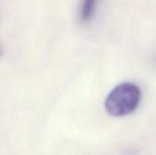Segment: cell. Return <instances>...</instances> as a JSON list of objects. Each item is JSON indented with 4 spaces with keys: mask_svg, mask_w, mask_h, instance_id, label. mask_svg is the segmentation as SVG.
I'll use <instances>...</instances> for the list:
<instances>
[{
    "mask_svg": "<svg viewBox=\"0 0 156 155\" xmlns=\"http://www.w3.org/2000/svg\"><path fill=\"white\" fill-rule=\"evenodd\" d=\"M99 0H82L80 7V20L83 24L90 22L96 12Z\"/></svg>",
    "mask_w": 156,
    "mask_h": 155,
    "instance_id": "obj_2",
    "label": "cell"
},
{
    "mask_svg": "<svg viewBox=\"0 0 156 155\" xmlns=\"http://www.w3.org/2000/svg\"><path fill=\"white\" fill-rule=\"evenodd\" d=\"M141 98V90L137 85L124 82L116 86L108 94L104 106L111 116L124 117L136 111Z\"/></svg>",
    "mask_w": 156,
    "mask_h": 155,
    "instance_id": "obj_1",
    "label": "cell"
}]
</instances>
